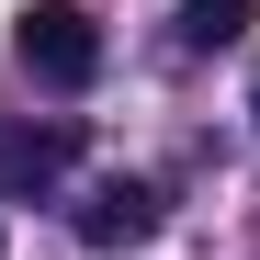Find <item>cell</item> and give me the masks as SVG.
<instances>
[{
    "mask_svg": "<svg viewBox=\"0 0 260 260\" xmlns=\"http://www.w3.org/2000/svg\"><path fill=\"white\" fill-rule=\"evenodd\" d=\"M158 226V192L147 181H91V192H79V238H91V249H136Z\"/></svg>",
    "mask_w": 260,
    "mask_h": 260,
    "instance_id": "7a4b0ae2",
    "label": "cell"
},
{
    "mask_svg": "<svg viewBox=\"0 0 260 260\" xmlns=\"http://www.w3.org/2000/svg\"><path fill=\"white\" fill-rule=\"evenodd\" d=\"M249 12H260V0H181V46H238V34H249Z\"/></svg>",
    "mask_w": 260,
    "mask_h": 260,
    "instance_id": "277c9868",
    "label": "cell"
},
{
    "mask_svg": "<svg viewBox=\"0 0 260 260\" xmlns=\"http://www.w3.org/2000/svg\"><path fill=\"white\" fill-rule=\"evenodd\" d=\"M0 249H12V226H0Z\"/></svg>",
    "mask_w": 260,
    "mask_h": 260,
    "instance_id": "8992f818",
    "label": "cell"
},
{
    "mask_svg": "<svg viewBox=\"0 0 260 260\" xmlns=\"http://www.w3.org/2000/svg\"><path fill=\"white\" fill-rule=\"evenodd\" d=\"M249 124H260V91H249Z\"/></svg>",
    "mask_w": 260,
    "mask_h": 260,
    "instance_id": "5b68a950",
    "label": "cell"
},
{
    "mask_svg": "<svg viewBox=\"0 0 260 260\" xmlns=\"http://www.w3.org/2000/svg\"><path fill=\"white\" fill-rule=\"evenodd\" d=\"M12 57L46 79V91H91L102 79V23L79 12V0H34V12H12Z\"/></svg>",
    "mask_w": 260,
    "mask_h": 260,
    "instance_id": "6da1fadb",
    "label": "cell"
},
{
    "mask_svg": "<svg viewBox=\"0 0 260 260\" xmlns=\"http://www.w3.org/2000/svg\"><path fill=\"white\" fill-rule=\"evenodd\" d=\"M68 158H79V124H23V136H0V170H12V181H57Z\"/></svg>",
    "mask_w": 260,
    "mask_h": 260,
    "instance_id": "3957f363",
    "label": "cell"
}]
</instances>
